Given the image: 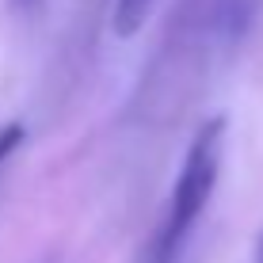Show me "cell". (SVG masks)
<instances>
[{
  "instance_id": "obj_1",
  "label": "cell",
  "mask_w": 263,
  "mask_h": 263,
  "mask_svg": "<svg viewBox=\"0 0 263 263\" xmlns=\"http://www.w3.org/2000/svg\"><path fill=\"white\" fill-rule=\"evenodd\" d=\"M221 157H225V119H206L195 130L191 145L183 153V164L176 172V183L168 191L164 214L149 244L141 248L138 263H183V252L195 237V225L202 221L206 206L221 179Z\"/></svg>"
},
{
  "instance_id": "obj_2",
  "label": "cell",
  "mask_w": 263,
  "mask_h": 263,
  "mask_svg": "<svg viewBox=\"0 0 263 263\" xmlns=\"http://www.w3.org/2000/svg\"><path fill=\"white\" fill-rule=\"evenodd\" d=\"M160 0H115V12H111V31L119 39H134V34L145 27V20L153 15Z\"/></svg>"
},
{
  "instance_id": "obj_3",
  "label": "cell",
  "mask_w": 263,
  "mask_h": 263,
  "mask_svg": "<svg viewBox=\"0 0 263 263\" xmlns=\"http://www.w3.org/2000/svg\"><path fill=\"white\" fill-rule=\"evenodd\" d=\"M23 138H27V134H23V126H20V122L0 126V168H4V160H8V157H12V153L23 145Z\"/></svg>"
},
{
  "instance_id": "obj_4",
  "label": "cell",
  "mask_w": 263,
  "mask_h": 263,
  "mask_svg": "<svg viewBox=\"0 0 263 263\" xmlns=\"http://www.w3.org/2000/svg\"><path fill=\"white\" fill-rule=\"evenodd\" d=\"M20 4H34V0H20Z\"/></svg>"
},
{
  "instance_id": "obj_5",
  "label": "cell",
  "mask_w": 263,
  "mask_h": 263,
  "mask_svg": "<svg viewBox=\"0 0 263 263\" xmlns=\"http://www.w3.org/2000/svg\"><path fill=\"white\" fill-rule=\"evenodd\" d=\"M259 259H263V244H259Z\"/></svg>"
}]
</instances>
